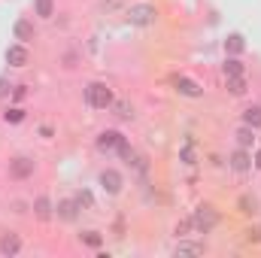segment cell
Listing matches in <instances>:
<instances>
[{
  "instance_id": "cell-20",
  "label": "cell",
  "mask_w": 261,
  "mask_h": 258,
  "mask_svg": "<svg viewBox=\"0 0 261 258\" xmlns=\"http://www.w3.org/2000/svg\"><path fill=\"white\" fill-rule=\"evenodd\" d=\"M234 140H237V146H243V149H252V146H255V128H249V125H240V128L234 131Z\"/></svg>"
},
{
  "instance_id": "cell-10",
  "label": "cell",
  "mask_w": 261,
  "mask_h": 258,
  "mask_svg": "<svg viewBox=\"0 0 261 258\" xmlns=\"http://www.w3.org/2000/svg\"><path fill=\"white\" fill-rule=\"evenodd\" d=\"M173 85H176V91L182 97H192V100L203 97V85L197 79H192V76H173Z\"/></svg>"
},
{
  "instance_id": "cell-18",
  "label": "cell",
  "mask_w": 261,
  "mask_h": 258,
  "mask_svg": "<svg viewBox=\"0 0 261 258\" xmlns=\"http://www.w3.org/2000/svg\"><path fill=\"white\" fill-rule=\"evenodd\" d=\"M225 88H228V94L243 97L249 91V82H246V76H225Z\"/></svg>"
},
{
  "instance_id": "cell-28",
  "label": "cell",
  "mask_w": 261,
  "mask_h": 258,
  "mask_svg": "<svg viewBox=\"0 0 261 258\" xmlns=\"http://www.w3.org/2000/svg\"><path fill=\"white\" fill-rule=\"evenodd\" d=\"M76 203L82 207V210H94V197L88 189H82V192H76Z\"/></svg>"
},
{
  "instance_id": "cell-21",
  "label": "cell",
  "mask_w": 261,
  "mask_h": 258,
  "mask_svg": "<svg viewBox=\"0 0 261 258\" xmlns=\"http://www.w3.org/2000/svg\"><path fill=\"white\" fill-rule=\"evenodd\" d=\"M222 73H225V76H243V73H246V67H243V61H240L237 55H228V58H225V64H222Z\"/></svg>"
},
{
  "instance_id": "cell-1",
  "label": "cell",
  "mask_w": 261,
  "mask_h": 258,
  "mask_svg": "<svg viewBox=\"0 0 261 258\" xmlns=\"http://www.w3.org/2000/svg\"><path fill=\"white\" fill-rule=\"evenodd\" d=\"M82 97H85V107L88 110H110L113 100H116V94H113V88L107 82H88Z\"/></svg>"
},
{
  "instance_id": "cell-14",
  "label": "cell",
  "mask_w": 261,
  "mask_h": 258,
  "mask_svg": "<svg viewBox=\"0 0 261 258\" xmlns=\"http://www.w3.org/2000/svg\"><path fill=\"white\" fill-rule=\"evenodd\" d=\"M122 158H125V164H128L130 170H137L140 176H146V173H149V161H146V155H140L137 149H128Z\"/></svg>"
},
{
  "instance_id": "cell-24",
  "label": "cell",
  "mask_w": 261,
  "mask_h": 258,
  "mask_svg": "<svg viewBox=\"0 0 261 258\" xmlns=\"http://www.w3.org/2000/svg\"><path fill=\"white\" fill-rule=\"evenodd\" d=\"M34 15L49 21L55 15V0H34Z\"/></svg>"
},
{
  "instance_id": "cell-16",
  "label": "cell",
  "mask_w": 261,
  "mask_h": 258,
  "mask_svg": "<svg viewBox=\"0 0 261 258\" xmlns=\"http://www.w3.org/2000/svg\"><path fill=\"white\" fill-rule=\"evenodd\" d=\"M179 161L189 164V167H195L197 164V140L195 137H186V143L179 146Z\"/></svg>"
},
{
  "instance_id": "cell-26",
  "label": "cell",
  "mask_w": 261,
  "mask_h": 258,
  "mask_svg": "<svg viewBox=\"0 0 261 258\" xmlns=\"http://www.w3.org/2000/svg\"><path fill=\"white\" fill-rule=\"evenodd\" d=\"M24 116H28V113H24L21 107H6L3 122H6V125H18V122H24Z\"/></svg>"
},
{
  "instance_id": "cell-9",
  "label": "cell",
  "mask_w": 261,
  "mask_h": 258,
  "mask_svg": "<svg viewBox=\"0 0 261 258\" xmlns=\"http://www.w3.org/2000/svg\"><path fill=\"white\" fill-rule=\"evenodd\" d=\"M79 213H82V207L76 203V197H61L58 203H55V216H58V222H76L79 219Z\"/></svg>"
},
{
  "instance_id": "cell-23",
  "label": "cell",
  "mask_w": 261,
  "mask_h": 258,
  "mask_svg": "<svg viewBox=\"0 0 261 258\" xmlns=\"http://www.w3.org/2000/svg\"><path fill=\"white\" fill-rule=\"evenodd\" d=\"M79 243L88 246V249H100V246H103V234H100V231H82V234H79Z\"/></svg>"
},
{
  "instance_id": "cell-32",
  "label": "cell",
  "mask_w": 261,
  "mask_h": 258,
  "mask_svg": "<svg viewBox=\"0 0 261 258\" xmlns=\"http://www.w3.org/2000/svg\"><path fill=\"white\" fill-rule=\"evenodd\" d=\"M40 134H43V137H46V140H49V137H52V134H55V128H52V125H40Z\"/></svg>"
},
{
  "instance_id": "cell-7",
  "label": "cell",
  "mask_w": 261,
  "mask_h": 258,
  "mask_svg": "<svg viewBox=\"0 0 261 258\" xmlns=\"http://www.w3.org/2000/svg\"><path fill=\"white\" fill-rule=\"evenodd\" d=\"M228 167H231L234 173H249V170H252V149L237 146V149L228 155Z\"/></svg>"
},
{
  "instance_id": "cell-4",
  "label": "cell",
  "mask_w": 261,
  "mask_h": 258,
  "mask_svg": "<svg viewBox=\"0 0 261 258\" xmlns=\"http://www.w3.org/2000/svg\"><path fill=\"white\" fill-rule=\"evenodd\" d=\"M128 143V137L122 134V131L116 128H107L97 134V140H94V146H97V152H103V155H119V149Z\"/></svg>"
},
{
  "instance_id": "cell-31",
  "label": "cell",
  "mask_w": 261,
  "mask_h": 258,
  "mask_svg": "<svg viewBox=\"0 0 261 258\" xmlns=\"http://www.w3.org/2000/svg\"><path fill=\"white\" fill-rule=\"evenodd\" d=\"M125 0H103V9H122Z\"/></svg>"
},
{
  "instance_id": "cell-13",
  "label": "cell",
  "mask_w": 261,
  "mask_h": 258,
  "mask_svg": "<svg viewBox=\"0 0 261 258\" xmlns=\"http://www.w3.org/2000/svg\"><path fill=\"white\" fill-rule=\"evenodd\" d=\"M31 210H34V216H37V219H43V222H49V219L55 216V203H52V197H46V194L34 197Z\"/></svg>"
},
{
  "instance_id": "cell-17",
  "label": "cell",
  "mask_w": 261,
  "mask_h": 258,
  "mask_svg": "<svg viewBox=\"0 0 261 258\" xmlns=\"http://www.w3.org/2000/svg\"><path fill=\"white\" fill-rule=\"evenodd\" d=\"M246 52V40H243V34H228L225 37V55H243Z\"/></svg>"
},
{
  "instance_id": "cell-19",
  "label": "cell",
  "mask_w": 261,
  "mask_h": 258,
  "mask_svg": "<svg viewBox=\"0 0 261 258\" xmlns=\"http://www.w3.org/2000/svg\"><path fill=\"white\" fill-rule=\"evenodd\" d=\"M173 255H203V243H195V240L179 237V243L173 246Z\"/></svg>"
},
{
  "instance_id": "cell-8",
  "label": "cell",
  "mask_w": 261,
  "mask_h": 258,
  "mask_svg": "<svg viewBox=\"0 0 261 258\" xmlns=\"http://www.w3.org/2000/svg\"><path fill=\"white\" fill-rule=\"evenodd\" d=\"M6 64L15 67V70H21V67L31 64V49H28V43H12V46L6 49Z\"/></svg>"
},
{
  "instance_id": "cell-29",
  "label": "cell",
  "mask_w": 261,
  "mask_h": 258,
  "mask_svg": "<svg viewBox=\"0 0 261 258\" xmlns=\"http://www.w3.org/2000/svg\"><path fill=\"white\" fill-rule=\"evenodd\" d=\"M9 97H12V100H15V104H21V100H24V97H28V85H15V88H12V94H9Z\"/></svg>"
},
{
  "instance_id": "cell-12",
  "label": "cell",
  "mask_w": 261,
  "mask_h": 258,
  "mask_svg": "<svg viewBox=\"0 0 261 258\" xmlns=\"http://www.w3.org/2000/svg\"><path fill=\"white\" fill-rule=\"evenodd\" d=\"M12 37H15L18 43H31V40L37 37L34 21H31V18H15V21H12Z\"/></svg>"
},
{
  "instance_id": "cell-22",
  "label": "cell",
  "mask_w": 261,
  "mask_h": 258,
  "mask_svg": "<svg viewBox=\"0 0 261 258\" xmlns=\"http://www.w3.org/2000/svg\"><path fill=\"white\" fill-rule=\"evenodd\" d=\"M237 210H240L243 216H255V213H258V200H255L252 194H240V197H237Z\"/></svg>"
},
{
  "instance_id": "cell-2",
  "label": "cell",
  "mask_w": 261,
  "mask_h": 258,
  "mask_svg": "<svg viewBox=\"0 0 261 258\" xmlns=\"http://www.w3.org/2000/svg\"><path fill=\"white\" fill-rule=\"evenodd\" d=\"M125 21L130 28H152L158 21V9L152 3H134L125 9Z\"/></svg>"
},
{
  "instance_id": "cell-33",
  "label": "cell",
  "mask_w": 261,
  "mask_h": 258,
  "mask_svg": "<svg viewBox=\"0 0 261 258\" xmlns=\"http://www.w3.org/2000/svg\"><path fill=\"white\" fill-rule=\"evenodd\" d=\"M252 167L261 170V149H255V155H252Z\"/></svg>"
},
{
  "instance_id": "cell-3",
  "label": "cell",
  "mask_w": 261,
  "mask_h": 258,
  "mask_svg": "<svg viewBox=\"0 0 261 258\" xmlns=\"http://www.w3.org/2000/svg\"><path fill=\"white\" fill-rule=\"evenodd\" d=\"M192 222H195L197 234H210V231H216V225H219V210H216L213 203H200L195 213H192Z\"/></svg>"
},
{
  "instance_id": "cell-30",
  "label": "cell",
  "mask_w": 261,
  "mask_h": 258,
  "mask_svg": "<svg viewBox=\"0 0 261 258\" xmlns=\"http://www.w3.org/2000/svg\"><path fill=\"white\" fill-rule=\"evenodd\" d=\"M12 88H15V85H12L6 76H0V97H9V94H12Z\"/></svg>"
},
{
  "instance_id": "cell-11",
  "label": "cell",
  "mask_w": 261,
  "mask_h": 258,
  "mask_svg": "<svg viewBox=\"0 0 261 258\" xmlns=\"http://www.w3.org/2000/svg\"><path fill=\"white\" fill-rule=\"evenodd\" d=\"M21 234H15V231H3L0 234V255L3 258H15L21 252Z\"/></svg>"
},
{
  "instance_id": "cell-25",
  "label": "cell",
  "mask_w": 261,
  "mask_h": 258,
  "mask_svg": "<svg viewBox=\"0 0 261 258\" xmlns=\"http://www.w3.org/2000/svg\"><path fill=\"white\" fill-rule=\"evenodd\" d=\"M243 125H249V128H261V107L255 104V107H246L243 110Z\"/></svg>"
},
{
  "instance_id": "cell-27",
  "label": "cell",
  "mask_w": 261,
  "mask_h": 258,
  "mask_svg": "<svg viewBox=\"0 0 261 258\" xmlns=\"http://www.w3.org/2000/svg\"><path fill=\"white\" fill-rule=\"evenodd\" d=\"M192 231H195V222H192V216L179 219V222H176V228H173V234H176V237H189Z\"/></svg>"
},
{
  "instance_id": "cell-15",
  "label": "cell",
  "mask_w": 261,
  "mask_h": 258,
  "mask_svg": "<svg viewBox=\"0 0 261 258\" xmlns=\"http://www.w3.org/2000/svg\"><path fill=\"white\" fill-rule=\"evenodd\" d=\"M110 113L119 119V122H134V104L130 100H125V97H119V100H113V107H110Z\"/></svg>"
},
{
  "instance_id": "cell-5",
  "label": "cell",
  "mask_w": 261,
  "mask_h": 258,
  "mask_svg": "<svg viewBox=\"0 0 261 258\" xmlns=\"http://www.w3.org/2000/svg\"><path fill=\"white\" fill-rule=\"evenodd\" d=\"M34 170H37V158H31V155H15L9 161V179H15V183L31 179Z\"/></svg>"
},
{
  "instance_id": "cell-6",
  "label": "cell",
  "mask_w": 261,
  "mask_h": 258,
  "mask_svg": "<svg viewBox=\"0 0 261 258\" xmlns=\"http://www.w3.org/2000/svg\"><path fill=\"white\" fill-rule=\"evenodd\" d=\"M97 186L103 189L107 194H122V189H125V176L116 170V167H103L100 173H97Z\"/></svg>"
}]
</instances>
